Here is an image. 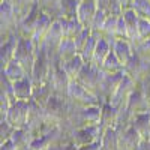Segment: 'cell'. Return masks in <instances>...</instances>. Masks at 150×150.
Wrapping results in <instances>:
<instances>
[{
  "label": "cell",
  "mask_w": 150,
  "mask_h": 150,
  "mask_svg": "<svg viewBox=\"0 0 150 150\" xmlns=\"http://www.w3.org/2000/svg\"><path fill=\"white\" fill-rule=\"evenodd\" d=\"M120 2H126V0H120Z\"/></svg>",
  "instance_id": "2"
},
{
  "label": "cell",
  "mask_w": 150,
  "mask_h": 150,
  "mask_svg": "<svg viewBox=\"0 0 150 150\" xmlns=\"http://www.w3.org/2000/svg\"><path fill=\"white\" fill-rule=\"evenodd\" d=\"M134 6L137 11L150 14V0H134Z\"/></svg>",
  "instance_id": "1"
}]
</instances>
